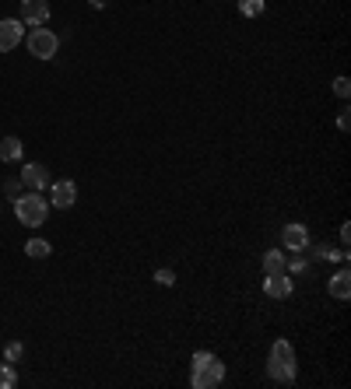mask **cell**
<instances>
[{"label":"cell","mask_w":351,"mask_h":389,"mask_svg":"<svg viewBox=\"0 0 351 389\" xmlns=\"http://www.w3.org/2000/svg\"><path fill=\"white\" fill-rule=\"evenodd\" d=\"M295 347H291V340H274L271 344V354H267V375L281 386H291L295 382Z\"/></svg>","instance_id":"cell-1"},{"label":"cell","mask_w":351,"mask_h":389,"mask_svg":"<svg viewBox=\"0 0 351 389\" xmlns=\"http://www.w3.org/2000/svg\"><path fill=\"white\" fill-rule=\"evenodd\" d=\"M49 214V203L46 197H39L36 190H28L25 197H14V218L25 225V228H39Z\"/></svg>","instance_id":"cell-2"},{"label":"cell","mask_w":351,"mask_h":389,"mask_svg":"<svg viewBox=\"0 0 351 389\" xmlns=\"http://www.w3.org/2000/svg\"><path fill=\"white\" fill-rule=\"evenodd\" d=\"M221 379H225V365H221L218 354H211L208 362L193 365V372H190V386L193 389H215V386H221Z\"/></svg>","instance_id":"cell-3"},{"label":"cell","mask_w":351,"mask_h":389,"mask_svg":"<svg viewBox=\"0 0 351 389\" xmlns=\"http://www.w3.org/2000/svg\"><path fill=\"white\" fill-rule=\"evenodd\" d=\"M28 53H32L36 60H53L56 49H60V39H56V32H49V28H32L25 39Z\"/></svg>","instance_id":"cell-4"},{"label":"cell","mask_w":351,"mask_h":389,"mask_svg":"<svg viewBox=\"0 0 351 389\" xmlns=\"http://www.w3.org/2000/svg\"><path fill=\"white\" fill-rule=\"evenodd\" d=\"M74 200H77V183L74 179H56V183H49V203L56 207V211L74 207Z\"/></svg>","instance_id":"cell-5"},{"label":"cell","mask_w":351,"mask_h":389,"mask_svg":"<svg viewBox=\"0 0 351 389\" xmlns=\"http://www.w3.org/2000/svg\"><path fill=\"white\" fill-rule=\"evenodd\" d=\"M281 246L288 253H306L313 246V238H309V228L306 225H285L281 228Z\"/></svg>","instance_id":"cell-6"},{"label":"cell","mask_w":351,"mask_h":389,"mask_svg":"<svg viewBox=\"0 0 351 389\" xmlns=\"http://www.w3.org/2000/svg\"><path fill=\"white\" fill-rule=\"evenodd\" d=\"M21 21L25 25H46L49 21V0H21Z\"/></svg>","instance_id":"cell-7"},{"label":"cell","mask_w":351,"mask_h":389,"mask_svg":"<svg viewBox=\"0 0 351 389\" xmlns=\"http://www.w3.org/2000/svg\"><path fill=\"white\" fill-rule=\"evenodd\" d=\"M21 183H25L28 190L43 193V190L49 186V172H46V165H39V162H28V165H21Z\"/></svg>","instance_id":"cell-8"},{"label":"cell","mask_w":351,"mask_h":389,"mask_svg":"<svg viewBox=\"0 0 351 389\" xmlns=\"http://www.w3.org/2000/svg\"><path fill=\"white\" fill-rule=\"evenodd\" d=\"M21 32H25V28H21L18 18H4V21H0V53H11L21 42Z\"/></svg>","instance_id":"cell-9"},{"label":"cell","mask_w":351,"mask_h":389,"mask_svg":"<svg viewBox=\"0 0 351 389\" xmlns=\"http://www.w3.org/2000/svg\"><path fill=\"white\" fill-rule=\"evenodd\" d=\"M263 294L278 298V302H281V298H288L291 294V277L288 274H267V277H263Z\"/></svg>","instance_id":"cell-10"},{"label":"cell","mask_w":351,"mask_h":389,"mask_svg":"<svg viewBox=\"0 0 351 389\" xmlns=\"http://www.w3.org/2000/svg\"><path fill=\"white\" fill-rule=\"evenodd\" d=\"M327 291H330V298H337V302H348L351 298V271L348 266H341V271L327 281Z\"/></svg>","instance_id":"cell-11"},{"label":"cell","mask_w":351,"mask_h":389,"mask_svg":"<svg viewBox=\"0 0 351 389\" xmlns=\"http://www.w3.org/2000/svg\"><path fill=\"white\" fill-rule=\"evenodd\" d=\"M21 158H25V140L21 137H4V140H0V162L14 165Z\"/></svg>","instance_id":"cell-12"},{"label":"cell","mask_w":351,"mask_h":389,"mask_svg":"<svg viewBox=\"0 0 351 389\" xmlns=\"http://www.w3.org/2000/svg\"><path fill=\"white\" fill-rule=\"evenodd\" d=\"M285 253L281 249H271V253H263V274H285Z\"/></svg>","instance_id":"cell-13"},{"label":"cell","mask_w":351,"mask_h":389,"mask_svg":"<svg viewBox=\"0 0 351 389\" xmlns=\"http://www.w3.org/2000/svg\"><path fill=\"white\" fill-rule=\"evenodd\" d=\"M25 253L32 256V260H46V256L53 253V246L46 242V238H28V242H25Z\"/></svg>","instance_id":"cell-14"},{"label":"cell","mask_w":351,"mask_h":389,"mask_svg":"<svg viewBox=\"0 0 351 389\" xmlns=\"http://www.w3.org/2000/svg\"><path fill=\"white\" fill-rule=\"evenodd\" d=\"M306 271H309V260H306V253H299V256L285 260V274H306Z\"/></svg>","instance_id":"cell-15"},{"label":"cell","mask_w":351,"mask_h":389,"mask_svg":"<svg viewBox=\"0 0 351 389\" xmlns=\"http://www.w3.org/2000/svg\"><path fill=\"white\" fill-rule=\"evenodd\" d=\"M14 386H18V372L11 362H4L0 365V389H14Z\"/></svg>","instance_id":"cell-16"},{"label":"cell","mask_w":351,"mask_h":389,"mask_svg":"<svg viewBox=\"0 0 351 389\" xmlns=\"http://www.w3.org/2000/svg\"><path fill=\"white\" fill-rule=\"evenodd\" d=\"M239 14L243 18H260L263 14V0H239Z\"/></svg>","instance_id":"cell-17"},{"label":"cell","mask_w":351,"mask_h":389,"mask_svg":"<svg viewBox=\"0 0 351 389\" xmlns=\"http://www.w3.org/2000/svg\"><path fill=\"white\" fill-rule=\"evenodd\" d=\"M21 354H25V344H21V340H11V344H4V362L18 365V362H21Z\"/></svg>","instance_id":"cell-18"},{"label":"cell","mask_w":351,"mask_h":389,"mask_svg":"<svg viewBox=\"0 0 351 389\" xmlns=\"http://www.w3.org/2000/svg\"><path fill=\"white\" fill-rule=\"evenodd\" d=\"M155 284L172 288V284H176V271H169V266H158V271H155Z\"/></svg>","instance_id":"cell-19"},{"label":"cell","mask_w":351,"mask_h":389,"mask_svg":"<svg viewBox=\"0 0 351 389\" xmlns=\"http://www.w3.org/2000/svg\"><path fill=\"white\" fill-rule=\"evenodd\" d=\"M334 95H337V99H348V95H351V81H348L344 74L334 77Z\"/></svg>","instance_id":"cell-20"},{"label":"cell","mask_w":351,"mask_h":389,"mask_svg":"<svg viewBox=\"0 0 351 389\" xmlns=\"http://www.w3.org/2000/svg\"><path fill=\"white\" fill-rule=\"evenodd\" d=\"M348 127H351V109H341V112H337V130L348 134Z\"/></svg>","instance_id":"cell-21"},{"label":"cell","mask_w":351,"mask_h":389,"mask_svg":"<svg viewBox=\"0 0 351 389\" xmlns=\"http://www.w3.org/2000/svg\"><path fill=\"white\" fill-rule=\"evenodd\" d=\"M341 249H348V253H351V225H348V221L341 225Z\"/></svg>","instance_id":"cell-22"},{"label":"cell","mask_w":351,"mask_h":389,"mask_svg":"<svg viewBox=\"0 0 351 389\" xmlns=\"http://www.w3.org/2000/svg\"><path fill=\"white\" fill-rule=\"evenodd\" d=\"M4 193H8V197H18V193H21V183H18V179H8V183H4Z\"/></svg>","instance_id":"cell-23"},{"label":"cell","mask_w":351,"mask_h":389,"mask_svg":"<svg viewBox=\"0 0 351 389\" xmlns=\"http://www.w3.org/2000/svg\"><path fill=\"white\" fill-rule=\"evenodd\" d=\"M88 4H92L95 11H102V8H106V0H88Z\"/></svg>","instance_id":"cell-24"}]
</instances>
